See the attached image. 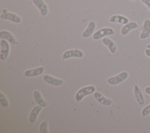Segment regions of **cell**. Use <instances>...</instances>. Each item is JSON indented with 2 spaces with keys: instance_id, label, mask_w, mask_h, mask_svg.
Returning <instances> with one entry per match:
<instances>
[{
  "instance_id": "26",
  "label": "cell",
  "mask_w": 150,
  "mask_h": 133,
  "mask_svg": "<svg viewBox=\"0 0 150 133\" xmlns=\"http://www.w3.org/2000/svg\"><path fill=\"white\" fill-rule=\"evenodd\" d=\"M147 48H148V49H150V43L147 45Z\"/></svg>"
},
{
  "instance_id": "20",
  "label": "cell",
  "mask_w": 150,
  "mask_h": 133,
  "mask_svg": "<svg viewBox=\"0 0 150 133\" xmlns=\"http://www.w3.org/2000/svg\"><path fill=\"white\" fill-rule=\"evenodd\" d=\"M0 102H1V105L3 107L6 108L9 106L8 100L6 97V96H5V94L2 91L0 92Z\"/></svg>"
},
{
  "instance_id": "22",
  "label": "cell",
  "mask_w": 150,
  "mask_h": 133,
  "mask_svg": "<svg viewBox=\"0 0 150 133\" xmlns=\"http://www.w3.org/2000/svg\"><path fill=\"white\" fill-rule=\"evenodd\" d=\"M149 114H150V104L144 107L141 111V114L142 117H146Z\"/></svg>"
},
{
  "instance_id": "11",
  "label": "cell",
  "mask_w": 150,
  "mask_h": 133,
  "mask_svg": "<svg viewBox=\"0 0 150 133\" xmlns=\"http://www.w3.org/2000/svg\"><path fill=\"white\" fill-rule=\"evenodd\" d=\"M0 38L6 40L12 45L18 44V42L15 36L7 30H1L0 32Z\"/></svg>"
},
{
  "instance_id": "2",
  "label": "cell",
  "mask_w": 150,
  "mask_h": 133,
  "mask_svg": "<svg viewBox=\"0 0 150 133\" xmlns=\"http://www.w3.org/2000/svg\"><path fill=\"white\" fill-rule=\"evenodd\" d=\"M128 73L126 71H122L117 76L111 77L107 79V82L111 85H117L123 82L125 79H127Z\"/></svg>"
},
{
  "instance_id": "8",
  "label": "cell",
  "mask_w": 150,
  "mask_h": 133,
  "mask_svg": "<svg viewBox=\"0 0 150 133\" xmlns=\"http://www.w3.org/2000/svg\"><path fill=\"white\" fill-rule=\"evenodd\" d=\"M33 4L39 9L40 15L45 16L48 13V8L43 0H32Z\"/></svg>"
},
{
  "instance_id": "3",
  "label": "cell",
  "mask_w": 150,
  "mask_h": 133,
  "mask_svg": "<svg viewBox=\"0 0 150 133\" xmlns=\"http://www.w3.org/2000/svg\"><path fill=\"white\" fill-rule=\"evenodd\" d=\"M10 46L9 42L5 39H1V53L0 59L2 60H6L9 54Z\"/></svg>"
},
{
  "instance_id": "15",
  "label": "cell",
  "mask_w": 150,
  "mask_h": 133,
  "mask_svg": "<svg viewBox=\"0 0 150 133\" xmlns=\"http://www.w3.org/2000/svg\"><path fill=\"white\" fill-rule=\"evenodd\" d=\"M96 23L94 21H90L88 23L86 30L82 33V37L84 38H87L90 37L93 33L96 28Z\"/></svg>"
},
{
  "instance_id": "9",
  "label": "cell",
  "mask_w": 150,
  "mask_h": 133,
  "mask_svg": "<svg viewBox=\"0 0 150 133\" xmlns=\"http://www.w3.org/2000/svg\"><path fill=\"white\" fill-rule=\"evenodd\" d=\"M44 71H45V68L43 66H40L34 69L26 70L25 71L24 74H25V76L27 77H33L40 76L44 72Z\"/></svg>"
},
{
  "instance_id": "13",
  "label": "cell",
  "mask_w": 150,
  "mask_h": 133,
  "mask_svg": "<svg viewBox=\"0 0 150 133\" xmlns=\"http://www.w3.org/2000/svg\"><path fill=\"white\" fill-rule=\"evenodd\" d=\"M150 35V20L146 19L143 25L142 31L140 34V38L141 39H145Z\"/></svg>"
},
{
  "instance_id": "16",
  "label": "cell",
  "mask_w": 150,
  "mask_h": 133,
  "mask_svg": "<svg viewBox=\"0 0 150 133\" xmlns=\"http://www.w3.org/2000/svg\"><path fill=\"white\" fill-rule=\"evenodd\" d=\"M138 25L135 22H130L124 25V26L121 29V33L122 35H127L131 30L137 28Z\"/></svg>"
},
{
  "instance_id": "6",
  "label": "cell",
  "mask_w": 150,
  "mask_h": 133,
  "mask_svg": "<svg viewBox=\"0 0 150 133\" xmlns=\"http://www.w3.org/2000/svg\"><path fill=\"white\" fill-rule=\"evenodd\" d=\"M0 18L2 19L8 20L12 22L16 23H19L22 21L21 18L19 16L17 15L16 14H15L14 13L7 12V11L4 12L0 15Z\"/></svg>"
},
{
  "instance_id": "27",
  "label": "cell",
  "mask_w": 150,
  "mask_h": 133,
  "mask_svg": "<svg viewBox=\"0 0 150 133\" xmlns=\"http://www.w3.org/2000/svg\"><path fill=\"white\" fill-rule=\"evenodd\" d=\"M130 1H135V0H130Z\"/></svg>"
},
{
  "instance_id": "18",
  "label": "cell",
  "mask_w": 150,
  "mask_h": 133,
  "mask_svg": "<svg viewBox=\"0 0 150 133\" xmlns=\"http://www.w3.org/2000/svg\"><path fill=\"white\" fill-rule=\"evenodd\" d=\"M102 42L109 49L111 53H115L117 51V46L115 43L110 38L104 37L102 40Z\"/></svg>"
},
{
  "instance_id": "7",
  "label": "cell",
  "mask_w": 150,
  "mask_h": 133,
  "mask_svg": "<svg viewBox=\"0 0 150 133\" xmlns=\"http://www.w3.org/2000/svg\"><path fill=\"white\" fill-rule=\"evenodd\" d=\"M43 79L46 83H47L50 85L54 86H60L62 85L64 83L63 80L48 75V74L44 75L43 77Z\"/></svg>"
},
{
  "instance_id": "21",
  "label": "cell",
  "mask_w": 150,
  "mask_h": 133,
  "mask_svg": "<svg viewBox=\"0 0 150 133\" xmlns=\"http://www.w3.org/2000/svg\"><path fill=\"white\" fill-rule=\"evenodd\" d=\"M47 127H48V122L47 121L45 120L43 122H42L40 125V128H39L40 132V133H48L49 131H48Z\"/></svg>"
},
{
  "instance_id": "4",
  "label": "cell",
  "mask_w": 150,
  "mask_h": 133,
  "mask_svg": "<svg viewBox=\"0 0 150 133\" xmlns=\"http://www.w3.org/2000/svg\"><path fill=\"white\" fill-rule=\"evenodd\" d=\"M114 34V30L111 28H101L94 33L93 37L94 40H98L104 36L112 35Z\"/></svg>"
},
{
  "instance_id": "14",
  "label": "cell",
  "mask_w": 150,
  "mask_h": 133,
  "mask_svg": "<svg viewBox=\"0 0 150 133\" xmlns=\"http://www.w3.org/2000/svg\"><path fill=\"white\" fill-rule=\"evenodd\" d=\"M109 22L111 23H119L125 25L129 22V19L124 16L120 15H115L111 16L109 19Z\"/></svg>"
},
{
  "instance_id": "25",
  "label": "cell",
  "mask_w": 150,
  "mask_h": 133,
  "mask_svg": "<svg viewBox=\"0 0 150 133\" xmlns=\"http://www.w3.org/2000/svg\"><path fill=\"white\" fill-rule=\"evenodd\" d=\"M145 91L146 94L150 95V87H146L145 88Z\"/></svg>"
},
{
  "instance_id": "5",
  "label": "cell",
  "mask_w": 150,
  "mask_h": 133,
  "mask_svg": "<svg viewBox=\"0 0 150 133\" xmlns=\"http://www.w3.org/2000/svg\"><path fill=\"white\" fill-rule=\"evenodd\" d=\"M84 56V53L77 49L68 50L63 53L62 55V59L63 60L68 59L70 57H78L81 58Z\"/></svg>"
},
{
  "instance_id": "12",
  "label": "cell",
  "mask_w": 150,
  "mask_h": 133,
  "mask_svg": "<svg viewBox=\"0 0 150 133\" xmlns=\"http://www.w3.org/2000/svg\"><path fill=\"white\" fill-rule=\"evenodd\" d=\"M134 96L135 97V99H136L137 103L141 105H143L145 103L144 98V96L142 93L141 88L137 84H135L134 86Z\"/></svg>"
},
{
  "instance_id": "24",
  "label": "cell",
  "mask_w": 150,
  "mask_h": 133,
  "mask_svg": "<svg viewBox=\"0 0 150 133\" xmlns=\"http://www.w3.org/2000/svg\"><path fill=\"white\" fill-rule=\"evenodd\" d=\"M145 53L148 57H150V49H146L145 50Z\"/></svg>"
},
{
  "instance_id": "1",
  "label": "cell",
  "mask_w": 150,
  "mask_h": 133,
  "mask_svg": "<svg viewBox=\"0 0 150 133\" xmlns=\"http://www.w3.org/2000/svg\"><path fill=\"white\" fill-rule=\"evenodd\" d=\"M95 91L96 87L93 85L82 87L76 93L75 95V99L77 102H80L84 97L94 93Z\"/></svg>"
},
{
  "instance_id": "19",
  "label": "cell",
  "mask_w": 150,
  "mask_h": 133,
  "mask_svg": "<svg viewBox=\"0 0 150 133\" xmlns=\"http://www.w3.org/2000/svg\"><path fill=\"white\" fill-rule=\"evenodd\" d=\"M33 97L36 103L38 105L42 106V107H45L47 106V102L43 98L42 96L39 91L35 90L33 92Z\"/></svg>"
},
{
  "instance_id": "23",
  "label": "cell",
  "mask_w": 150,
  "mask_h": 133,
  "mask_svg": "<svg viewBox=\"0 0 150 133\" xmlns=\"http://www.w3.org/2000/svg\"><path fill=\"white\" fill-rule=\"evenodd\" d=\"M144 4H145L150 11V0H141Z\"/></svg>"
},
{
  "instance_id": "10",
  "label": "cell",
  "mask_w": 150,
  "mask_h": 133,
  "mask_svg": "<svg viewBox=\"0 0 150 133\" xmlns=\"http://www.w3.org/2000/svg\"><path fill=\"white\" fill-rule=\"evenodd\" d=\"M94 97L98 102L105 106H109L111 105L113 103L112 100H111L110 98H106L101 93L98 91H95L94 93Z\"/></svg>"
},
{
  "instance_id": "17",
  "label": "cell",
  "mask_w": 150,
  "mask_h": 133,
  "mask_svg": "<svg viewBox=\"0 0 150 133\" xmlns=\"http://www.w3.org/2000/svg\"><path fill=\"white\" fill-rule=\"evenodd\" d=\"M42 109V107L38 105H36L35 106L33 109L32 110L30 114H29V121L31 123H34L38 118V116L39 115V114L40 113V112L41 111Z\"/></svg>"
}]
</instances>
